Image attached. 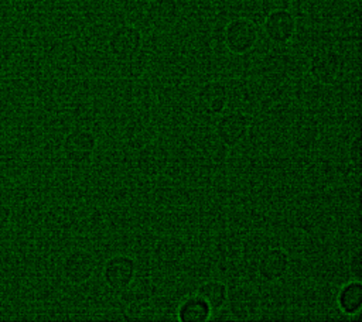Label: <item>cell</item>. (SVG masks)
Listing matches in <instances>:
<instances>
[{
    "label": "cell",
    "instance_id": "cell-10",
    "mask_svg": "<svg viewBox=\"0 0 362 322\" xmlns=\"http://www.w3.org/2000/svg\"><path fill=\"white\" fill-rule=\"evenodd\" d=\"M168 161V150L158 143H150L139 150L136 157V167L139 172L146 177H157L167 168Z\"/></svg>",
    "mask_w": 362,
    "mask_h": 322
},
{
    "label": "cell",
    "instance_id": "cell-7",
    "mask_svg": "<svg viewBox=\"0 0 362 322\" xmlns=\"http://www.w3.org/2000/svg\"><path fill=\"white\" fill-rule=\"evenodd\" d=\"M344 61L335 51H320L313 55L308 71L314 80L322 85H334L342 75Z\"/></svg>",
    "mask_w": 362,
    "mask_h": 322
},
{
    "label": "cell",
    "instance_id": "cell-19",
    "mask_svg": "<svg viewBox=\"0 0 362 322\" xmlns=\"http://www.w3.org/2000/svg\"><path fill=\"white\" fill-rule=\"evenodd\" d=\"M293 140L301 148H310L318 138V124L313 119H303L293 129Z\"/></svg>",
    "mask_w": 362,
    "mask_h": 322
},
{
    "label": "cell",
    "instance_id": "cell-1",
    "mask_svg": "<svg viewBox=\"0 0 362 322\" xmlns=\"http://www.w3.org/2000/svg\"><path fill=\"white\" fill-rule=\"evenodd\" d=\"M259 31L256 24L246 17L230 20L223 31V42L226 48L236 55L247 54L256 45Z\"/></svg>",
    "mask_w": 362,
    "mask_h": 322
},
{
    "label": "cell",
    "instance_id": "cell-13",
    "mask_svg": "<svg viewBox=\"0 0 362 322\" xmlns=\"http://www.w3.org/2000/svg\"><path fill=\"white\" fill-rule=\"evenodd\" d=\"M154 258L161 266H174L187 254V243L177 236H163L154 246Z\"/></svg>",
    "mask_w": 362,
    "mask_h": 322
},
{
    "label": "cell",
    "instance_id": "cell-21",
    "mask_svg": "<svg viewBox=\"0 0 362 322\" xmlns=\"http://www.w3.org/2000/svg\"><path fill=\"white\" fill-rule=\"evenodd\" d=\"M348 155L352 162V165L356 169H361V162H362V144H361V136L358 134L349 144L348 148Z\"/></svg>",
    "mask_w": 362,
    "mask_h": 322
},
{
    "label": "cell",
    "instance_id": "cell-22",
    "mask_svg": "<svg viewBox=\"0 0 362 322\" xmlns=\"http://www.w3.org/2000/svg\"><path fill=\"white\" fill-rule=\"evenodd\" d=\"M262 11L264 16L274 13V11H283L288 10L291 6V0H262L260 1Z\"/></svg>",
    "mask_w": 362,
    "mask_h": 322
},
{
    "label": "cell",
    "instance_id": "cell-12",
    "mask_svg": "<svg viewBox=\"0 0 362 322\" xmlns=\"http://www.w3.org/2000/svg\"><path fill=\"white\" fill-rule=\"evenodd\" d=\"M264 34L267 38L276 44H286L288 42L297 30L296 17L288 11H274L266 16L264 18Z\"/></svg>",
    "mask_w": 362,
    "mask_h": 322
},
{
    "label": "cell",
    "instance_id": "cell-14",
    "mask_svg": "<svg viewBox=\"0 0 362 322\" xmlns=\"http://www.w3.org/2000/svg\"><path fill=\"white\" fill-rule=\"evenodd\" d=\"M180 16L175 0H153L147 8V18L157 30L171 28Z\"/></svg>",
    "mask_w": 362,
    "mask_h": 322
},
{
    "label": "cell",
    "instance_id": "cell-16",
    "mask_svg": "<svg viewBox=\"0 0 362 322\" xmlns=\"http://www.w3.org/2000/svg\"><path fill=\"white\" fill-rule=\"evenodd\" d=\"M272 247L270 237L263 232H252L242 242V258L245 266H257L262 256Z\"/></svg>",
    "mask_w": 362,
    "mask_h": 322
},
{
    "label": "cell",
    "instance_id": "cell-5",
    "mask_svg": "<svg viewBox=\"0 0 362 322\" xmlns=\"http://www.w3.org/2000/svg\"><path fill=\"white\" fill-rule=\"evenodd\" d=\"M136 260L126 254H116L109 257L102 270L105 284L115 291H123L127 288L133 280H136Z\"/></svg>",
    "mask_w": 362,
    "mask_h": 322
},
{
    "label": "cell",
    "instance_id": "cell-11",
    "mask_svg": "<svg viewBox=\"0 0 362 322\" xmlns=\"http://www.w3.org/2000/svg\"><path fill=\"white\" fill-rule=\"evenodd\" d=\"M229 102L226 86L219 80H209L204 83L197 93L198 107L208 116L221 114Z\"/></svg>",
    "mask_w": 362,
    "mask_h": 322
},
{
    "label": "cell",
    "instance_id": "cell-24",
    "mask_svg": "<svg viewBox=\"0 0 362 322\" xmlns=\"http://www.w3.org/2000/svg\"><path fill=\"white\" fill-rule=\"evenodd\" d=\"M221 4L228 11H238L242 8V0H221Z\"/></svg>",
    "mask_w": 362,
    "mask_h": 322
},
{
    "label": "cell",
    "instance_id": "cell-23",
    "mask_svg": "<svg viewBox=\"0 0 362 322\" xmlns=\"http://www.w3.org/2000/svg\"><path fill=\"white\" fill-rule=\"evenodd\" d=\"M351 273L355 277V280H361L362 278V258H361V251H358L355 256H352L351 258Z\"/></svg>",
    "mask_w": 362,
    "mask_h": 322
},
{
    "label": "cell",
    "instance_id": "cell-25",
    "mask_svg": "<svg viewBox=\"0 0 362 322\" xmlns=\"http://www.w3.org/2000/svg\"><path fill=\"white\" fill-rule=\"evenodd\" d=\"M7 219H8V209L4 208L3 205H0V227L6 225Z\"/></svg>",
    "mask_w": 362,
    "mask_h": 322
},
{
    "label": "cell",
    "instance_id": "cell-15",
    "mask_svg": "<svg viewBox=\"0 0 362 322\" xmlns=\"http://www.w3.org/2000/svg\"><path fill=\"white\" fill-rule=\"evenodd\" d=\"M338 309L346 316H356L362 311V282L352 280L341 287L337 294Z\"/></svg>",
    "mask_w": 362,
    "mask_h": 322
},
{
    "label": "cell",
    "instance_id": "cell-17",
    "mask_svg": "<svg viewBox=\"0 0 362 322\" xmlns=\"http://www.w3.org/2000/svg\"><path fill=\"white\" fill-rule=\"evenodd\" d=\"M212 309L197 294L187 297L177 309V318L180 322H206L211 319Z\"/></svg>",
    "mask_w": 362,
    "mask_h": 322
},
{
    "label": "cell",
    "instance_id": "cell-8",
    "mask_svg": "<svg viewBox=\"0 0 362 322\" xmlns=\"http://www.w3.org/2000/svg\"><path fill=\"white\" fill-rule=\"evenodd\" d=\"M229 314L238 321H247L255 318L260 311L259 295L246 285H236L228 288L226 301Z\"/></svg>",
    "mask_w": 362,
    "mask_h": 322
},
{
    "label": "cell",
    "instance_id": "cell-3",
    "mask_svg": "<svg viewBox=\"0 0 362 322\" xmlns=\"http://www.w3.org/2000/svg\"><path fill=\"white\" fill-rule=\"evenodd\" d=\"M143 47V35L140 30L130 24L119 25L112 31L107 40L109 52L119 62L127 61L140 52Z\"/></svg>",
    "mask_w": 362,
    "mask_h": 322
},
{
    "label": "cell",
    "instance_id": "cell-6",
    "mask_svg": "<svg viewBox=\"0 0 362 322\" xmlns=\"http://www.w3.org/2000/svg\"><path fill=\"white\" fill-rule=\"evenodd\" d=\"M250 127V119L242 113V112H229L221 116V119L216 121L215 133L221 144L225 147H235L240 144Z\"/></svg>",
    "mask_w": 362,
    "mask_h": 322
},
{
    "label": "cell",
    "instance_id": "cell-18",
    "mask_svg": "<svg viewBox=\"0 0 362 322\" xmlns=\"http://www.w3.org/2000/svg\"><path fill=\"white\" fill-rule=\"evenodd\" d=\"M201 297L212 311H219L226 305L228 301V287L219 280L204 281L195 292Z\"/></svg>",
    "mask_w": 362,
    "mask_h": 322
},
{
    "label": "cell",
    "instance_id": "cell-20",
    "mask_svg": "<svg viewBox=\"0 0 362 322\" xmlns=\"http://www.w3.org/2000/svg\"><path fill=\"white\" fill-rule=\"evenodd\" d=\"M147 68V56L140 49L134 56L122 62V71L127 78H139Z\"/></svg>",
    "mask_w": 362,
    "mask_h": 322
},
{
    "label": "cell",
    "instance_id": "cell-4",
    "mask_svg": "<svg viewBox=\"0 0 362 322\" xmlns=\"http://www.w3.org/2000/svg\"><path fill=\"white\" fill-rule=\"evenodd\" d=\"M98 147L96 136L86 129H74L62 140V154L71 164L88 162Z\"/></svg>",
    "mask_w": 362,
    "mask_h": 322
},
{
    "label": "cell",
    "instance_id": "cell-9",
    "mask_svg": "<svg viewBox=\"0 0 362 322\" xmlns=\"http://www.w3.org/2000/svg\"><path fill=\"white\" fill-rule=\"evenodd\" d=\"M290 268V256L284 249L270 247L259 260L256 266L257 275L266 282H276L281 280Z\"/></svg>",
    "mask_w": 362,
    "mask_h": 322
},
{
    "label": "cell",
    "instance_id": "cell-2",
    "mask_svg": "<svg viewBox=\"0 0 362 322\" xmlns=\"http://www.w3.org/2000/svg\"><path fill=\"white\" fill-rule=\"evenodd\" d=\"M98 267L95 256L85 249L71 250L62 260V275L72 285L88 282Z\"/></svg>",
    "mask_w": 362,
    "mask_h": 322
}]
</instances>
